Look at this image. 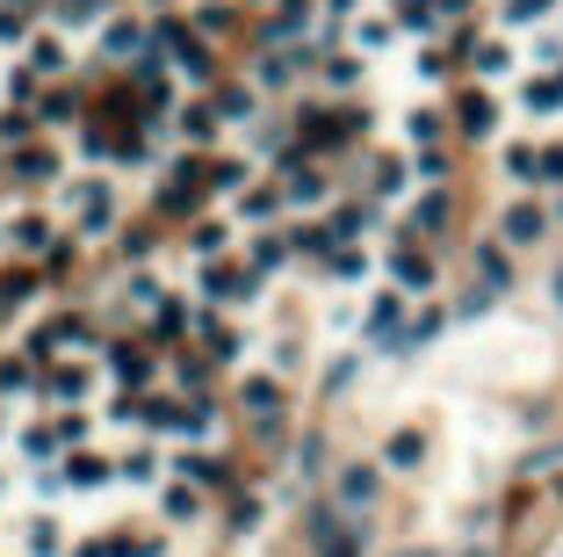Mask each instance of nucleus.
Listing matches in <instances>:
<instances>
[{
	"instance_id": "45",
	"label": "nucleus",
	"mask_w": 563,
	"mask_h": 557,
	"mask_svg": "<svg viewBox=\"0 0 563 557\" xmlns=\"http://www.w3.org/2000/svg\"><path fill=\"white\" fill-rule=\"evenodd\" d=\"M506 175L513 181H549L542 175V145H506Z\"/></svg>"
},
{
	"instance_id": "49",
	"label": "nucleus",
	"mask_w": 563,
	"mask_h": 557,
	"mask_svg": "<svg viewBox=\"0 0 563 557\" xmlns=\"http://www.w3.org/2000/svg\"><path fill=\"white\" fill-rule=\"evenodd\" d=\"M477 276L492 282V290H498V282H513V268H506V254H498V246H484V254H477Z\"/></svg>"
},
{
	"instance_id": "17",
	"label": "nucleus",
	"mask_w": 563,
	"mask_h": 557,
	"mask_svg": "<svg viewBox=\"0 0 563 557\" xmlns=\"http://www.w3.org/2000/svg\"><path fill=\"white\" fill-rule=\"evenodd\" d=\"M282 210H290L282 181H246V189L232 196V218H239V232H268V225H282Z\"/></svg>"
},
{
	"instance_id": "1",
	"label": "nucleus",
	"mask_w": 563,
	"mask_h": 557,
	"mask_svg": "<svg viewBox=\"0 0 563 557\" xmlns=\"http://www.w3.org/2000/svg\"><path fill=\"white\" fill-rule=\"evenodd\" d=\"M123 203H131V189H123L109 167H80V175L58 189V218L72 225V239H109V232L123 225Z\"/></svg>"
},
{
	"instance_id": "19",
	"label": "nucleus",
	"mask_w": 563,
	"mask_h": 557,
	"mask_svg": "<svg viewBox=\"0 0 563 557\" xmlns=\"http://www.w3.org/2000/svg\"><path fill=\"white\" fill-rule=\"evenodd\" d=\"M239 261H246V268H254V276H260V282H268V276H282V268H290V261H296V239H290V225H268V232H246V239H239Z\"/></svg>"
},
{
	"instance_id": "18",
	"label": "nucleus",
	"mask_w": 563,
	"mask_h": 557,
	"mask_svg": "<svg viewBox=\"0 0 563 557\" xmlns=\"http://www.w3.org/2000/svg\"><path fill=\"white\" fill-rule=\"evenodd\" d=\"M232 399H239L246 420H282V405H290V383H282V369H246Z\"/></svg>"
},
{
	"instance_id": "38",
	"label": "nucleus",
	"mask_w": 563,
	"mask_h": 557,
	"mask_svg": "<svg viewBox=\"0 0 563 557\" xmlns=\"http://www.w3.org/2000/svg\"><path fill=\"white\" fill-rule=\"evenodd\" d=\"M498 232H506L513 246H534L549 232V210L542 203H506V218H498Z\"/></svg>"
},
{
	"instance_id": "30",
	"label": "nucleus",
	"mask_w": 563,
	"mask_h": 557,
	"mask_svg": "<svg viewBox=\"0 0 563 557\" xmlns=\"http://www.w3.org/2000/svg\"><path fill=\"white\" fill-rule=\"evenodd\" d=\"M325 218V232H333V246H361L375 232V203H333V210H318Z\"/></svg>"
},
{
	"instance_id": "47",
	"label": "nucleus",
	"mask_w": 563,
	"mask_h": 557,
	"mask_svg": "<svg viewBox=\"0 0 563 557\" xmlns=\"http://www.w3.org/2000/svg\"><path fill=\"white\" fill-rule=\"evenodd\" d=\"M412 225H419V232H441V225H448V196L427 189L419 203H412Z\"/></svg>"
},
{
	"instance_id": "57",
	"label": "nucleus",
	"mask_w": 563,
	"mask_h": 557,
	"mask_svg": "<svg viewBox=\"0 0 563 557\" xmlns=\"http://www.w3.org/2000/svg\"><path fill=\"white\" fill-rule=\"evenodd\" d=\"M8 167H15V153H8V145H0V189H8Z\"/></svg>"
},
{
	"instance_id": "20",
	"label": "nucleus",
	"mask_w": 563,
	"mask_h": 557,
	"mask_svg": "<svg viewBox=\"0 0 563 557\" xmlns=\"http://www.w3.org/2000/svg\"><path fill=\"white\" fill-rule=\"evenodd\" d=\"M282 196H290V210H325V196H333V181H325V167L318 159H304V153H290L282 159Z\"/></svg>"
},
{
	"instance_id": "56",
	"label": "nucleus",
	"mask_w": 563,
	"mask_h": 557,
	"mask_svg": "<svg viewBox=\"0 0 563 557\" xmlns=\"http://www.w3.org/2000/svg\"><path fill=\"white\" fill-rule=\"evenodd\" d=\"M549 297H556V312H563V268H556V276H549Z\"/></svg>"
},
{
	"instance_id": "41",
	"label": "nucleus",
	"mask_w": 563,
	"mask_h": 557,
	"mask_svg": "<svg viewBox=\"0 0 563 557\" xmlns=\"http://www.w3.org/2000/svg\"><path fill=\"white\" fill-rule=\"evenodd\" d=\"M325 276H333V282H369L375 254H369V246H333V254H325Z\"/></svg>"
},
{
	"instance_id": "23",
	"label": "nucleus",
	"mask_w": 563,
	"mask_h": 557,
	"mask_svg": "<svg viewBox=\"0 0 563 557\" xmlns=\"http://www.w3.org/2000/svg\"><path fill=\"white\" fill-rule=\"evenodd\" d=\"M375 492H383V470L375 464H347L340 478H333V506H340V514H369Z\"/></svg>"
},
{
	"instance_id": "59",
	"label": "nucleus",
	"mask_w": 563,
	"mask_h": 557,
	"mask_svg": "<svg viewBox=\"0 0 563 557\" xmlns=\"http://www.w3.org/2000/svg\"><path fill=\"white\" fill-rule=\"evenodd\" d=\"M188 8H210V0H188Z\"/></svg>"
},
{
	"instance_id": "40",
	"label": "nucleus",
	"mask_w": 563,
	"mask_h": 557,
	"mask_svg": "<svg viewBox=\"0 0 563 557\" xmlns=\"http://www.w3.org/2000/svg\"><path fill=\"white\" fill-rule=\"evenodd\" d=\"M405 189H412V159H375L369 167V196L375 203H397Z\"/></svg>"
},
{
	"instance_id": "10",
	"label": "nucleus",
	"mask_w": 563,
	"mask_h": 557,
	"mask_svg": "<svg viewBox=\"0 0 563 557\" xmlns=\"http://www.w3.org/2000/svg\"><path fill=\"white\" fill-rule=\"evenodd\" d=\"M72 181V159L58 153L52 138H30V145H15V167H8V189H22V196H58Z\"/></svg>"
},
{
	"instance_id": "31",
	"label": "nucleus",
	"mask_w": 563,
	"mask_h": 557,
	"mask_svg": "<svg viewBox=\"0 0 563 557\" xmlns=\"http://www.w3.org/2000/svg\"><path fill=\"white\" fill-rule=\"evenodd\" d=\"M72 557H167V536H87Z\"/></svg>"
},
{
	"instance_id": "42",
	"label": "nucleus",
	"mask_w": 563,
	"mask_h": 557,
	"mask_svg": "<svg viewBox=\"0 0 563 557\" xmlns=\"http://www.w3.org/2000/svg\"><path fill=\"white\" fill-rule=\"evenodd\" d=\"M470 66H477V80H506V73L520 66V52L498 44V36H484V44H470Z\"/></svg>"
},
{
	"instance_id": "21",
	"label": "nucleus",
	"mask_w": 563,
	"mask_h": 557,
	"mask_svg": "<svg viewBox=\"0 0 563 557\" xmlns=\"http://www.w3.org/2000/svg\"><path fill=\"white\" fill-rule=\"evenodd\" d=\"M311 30H318V0H274L260 44H311Z\"/></svg>"
},
{
	"instance_id": "15",
	"label": "nucleus",
	"mask_w": 563,
	"mask_h": 557,
	"mask_svg": "<svg viewBox=\"0 0 563 557\" xmlns=\"http://www.w3.org/2000/svg\"><path fill=\"white\" fill-rule=\"evenodd\" d=\"M188 341H195V348H203L217 369L246 363V333L232 326V312H210V304H203V312H195V333H188Z\"/></svg>"
},
{
	"instance_id": "11",
	"label": "nucleus",
	"mask_w": 563,
	"mask_h": 557,
	"mask_svg": "<svg viewBox=\"0 0 563 557\" xmlns=\"http://www.w3.org/2000/svg\"><path fill=\"white\" fill-rule=\"evenodd\" d=\"M94 363H102V377L116 383V391H153V383H159V363H153L145 341H102Z\"/></svg>"
},
{
	"instance_id": "61",
	"label": "nucleus",
	"mask_w": 563,
	"mask_h": 557,
	"mask_svg": "<svg viewBox=\"0 0 563 557\" xmlns=\"http://www.w3.org/2000/svg\"><path fill=\"white\" fill-rule=\"evenodd\" d=\"M470 557H477V550H470Z\"/></svg>"
},
{
	"instance_id": "5",
	"label": "nucleus",
	"mask_w": 563,
	"mask_h": 557,
	"mask_svg": "<svg viewBox=\"0 0 563 557\" xmlns=\"http://www.w3.org/2000/svg\"><path fill=\"white\" fill-rule=\"evenodd\" d=\"M22 348H30L36 363H72V355H102V333H94V319H87V312L58 304L52 319L22 326Z\"/></svg>"
},
{
	"instance_id": "24",
	"label": "nucleus",
	"mask_w": 563,
	"mask_h": 557,
	"mask_svg": "<svg viewBox=\"0 0 563 557\" xmlns=\"http://www.w3.org/2000/svg\"><path fill=\"white\" fill-rule=\"evenodd\" d=\"M30 391H44V363L15 341V348H0V399L15 405V399H30Z\"/></svg>"
},
{
	"instance_id": "16",
	"label": "nucleus",
	"mask_w": 563,
	"mask_h": 557,
	"mask_svg": "<svg viewBox=\"0 0 563 557\" xmlns=\"http://www.w3.org/2000/svg\"><path fill=\"white\" fill-rule=\"evenodd\" d=\"M15 58L36 73V80H72V36L58 30V22L52 30H30V44H22Z\"/></svg>"
},
{
	"instance_id": "13",
	"label": "nucleus",
	"mask_w": 563,
	"mask_h": 557,
	"mask_svg": "<svg viewBox=\"0 0 563 557\" xmlns=\"http://www.w3.org/2000/svg\"><path fill=\"white\" fill-rule=\"evenodd\" d=\"M239 218H195L188 225V239H181V254H188V268H203V261H232L239 254Z\"/></svg>"
},
{
	"instance_id": "51",
	"label": "nucleus",
	"mask_w": 563,
	"mask_h": 557,
	"mask_svg": "<svg viewBox=\"0 0 563 557\" xmlns=\"http://www.w3.org/2000/svg\"><path fill=\"white\" fill-rule=\"evenodd\" d=\"M419 449H427V442L405 427V435H391V449H383V456H391V464H419Z\"/></svg>"
},
{
	"instance_id": "53",
	"label": "nucleus",
	"mask_w": 563,
	"mask_h": 557,
	"mask_svg": "<svg viewBox=\"0 0 563 557\" xmlns=\"http://www.w3.org/2000/svg\"><path fill=\"white\" fill-rule=\"evenodd\" d=\"M254 522H260V500H239V506H232V536H246Z\"/></svg>"
},
{
	"instance_id": "48",
	"label": "nucleus",
	"mask_w": 563,
	"mask_h": 557,
	"mask_svg": "<svg viewBox=\"0 0 563 557\" xmlns=\"http://www.w3.org/2000/svg\"><path fill=\"white\" fill-rule=\"evenodd\" d=\"M405 138H412V153H427V145L441 138V116H433V109H412V116H405Z\"/></svg>"
},
{
	"instance_id": "28",
	"label": "nucleus",
	"mask_w": 563,
	"mask_h": 557,
	"mask_svg": "<svg viewBox=\"0 0 563 557\" xmlns=\"http://www.w3.org/2000/svg\"><path fill=\"white\" fill-rule=\"evenodd\" d=\"M159 297H167V282H159L153 268H123V282H116V297H109V304H116L123 319H145Z\"/></svg>"
},
{
	"instance_id": "7",
	"label": "nucleus",
	"mask_w": 563,
	"mask_h": 557,
	"mask_svg": "<svg viewBox=\"0 0 563 557\" xmlns=\"http://www.w3.org/2000/svg\"><path fill=\"white\" fill-rule=\"evenodd\" d=\"M188 282H195V297H203L210 312H254V297H260V276L232 254V261H203V268H188Z\"/></svg>"
},
{
	"instance_id": "12",
	"label": "nucleus",
	"mask_w": 563,
	"mask_h": 557,
	"mask_svg": "<svg viewBox=\"0 0 563 557\" xmlns=\"http://www.w3.org/2000/svg\"><path fill=\"white\" fill-rule=\"evenodd\" d=\"M102 383H109L102 363H87V355H72V363H44V399H52V405H87Z\"/></svg>"
},
{
	"instance_id": "52",
	"label": "nucleus",
	"mask_w": 563,
	"mask_h": 557,
	"mask_svg": "<svg viewBox=\"0 0 563 557\" xmlns=\"http://www.w3.org/2000/svg\"><path fill=\"white\" fill-rule=\"evenodd\" d=\"M412 175H419V181H441V175H448V159L427 145V153H412Z\"/></svg>"
},
{
	"instance_id": "33",
	"label": "nucleus",
	"mask_w": 563,
	"mask_h": 557,
	"mask_svg": "<svg viewBox=\"0 0 563 557\" xmlns=\"http://www.w3.org/2000/svg\"><path fill=\"white\" fill-rule=\"evenodd\" d=\"M397 30H405L397 15H354V22H347V44H354V52L369 58V52H391Z\"/></svg>"
},
{
	"instance_id": "46",
	"label": "nucleus",
	"mask_w": 563,
	"mask_h": 557,
	"mask_svg": "<svg viewBox=\"0 0 563 557\" xmlns=\"http://www.w3.org/2000/svg\"><path fill=\"white\" fill-rule=\"evenodd\" d=\"M520 102H528V116H556V109H563V80H528Z\"/></svg>"
},
{
	"instance_id": "36",
	"label": "nucleus",
	"mask_w": 563,
	"mask_h": 557,
	"mask_svg": "<svg viewBox=\"0 0 563 557\" xmlns=\"http://www.w3.org/2000/svg\"><path fill=\"white\" fill-rule=\"evenodd\" d=\"M455 123H462V138H492V131H498V102L484 88H470L455 102Z\"/></svg>"
},
{
	"instance_id": "9",
	"label": "nucleus",
	"mask_w": 563,
	"mask_h": 557,
	"mask_svg": "<svg viewBox=\"0 0 563 557\" xmlns=\"http://www.w3.org/2000/svg\"><path fill=\"white\" fill-rule=\"evenodd\" d=\"M94 52L109 58V66H153L159 58V30H153V15H109L102 30H94Z\"/></svg>"
},
{
	"instance_id": "34",
	"label": "nucleus",
	"mask_w": 563,
	"mask_h": 557,
	"mask_svg": "<svg viewBox=\"0 0 563 557\" xmlns=\"http://www.w3.org/2000/svg\"><path fill=\"white\" fill-rule=\"evenodd\" d=\"M30 116H36V131L52 138V131H66V123L80 116V102H72V88H66V80H52V88L36 94V109H30Z\"/></svg>"
},
{
	"instance_id": "39",
	"label": "nucleus",
	"mask_w": 563,
	"mask_h": 557,
	"mask_svg": "<svg viewBox=\"0 0 563 557\" xmlns=\"http://www.w3.org/2000/svg\"><path fill=\"white\" fill-rule=\"evenodd\" d=\"M109 15H116V8H109V0H58V30H66V36H80V30H102V22Z\"/></svg>"
},
{
	"instance_id": "2",
	"label": "nucleus",
	"mask_w": 563,
	"mask_h": 557,
	"mask_svg": "<svg viewBox=\"0 0 563 557\" xmlns=\"http://www.w3.org/2000/svg\"><path fill=\"white\" fill-rule=\"evenodd\" d=\"M87 435H94V413H87V405H44V413H30L15 427V456L44 470V464H58V456L87 449Z\"/></svg>"
},
{
	"instance_id": "32",
	"label": "nucleus",
	"mask_w": 563,
	"mask_h": 557,
	"mask_svg": "<svg viewBox=\"0 0 563 557\" xmlns=\"http://www.w3.org/2000/svg\"><path fill=\"white\" fill-rule=\"evenodd\" d=\"M203 500H210V492H203V486H188V478H167V486H159V514H167L173 528L203 522Z\"/></svg>"
},
{
	"instance_id": "54",
	"label": "nucleus",
	"mask_w": 563,
	"mask_h": 557,
	"mask_svg": "<svg viewBox=\"0 0 563 557\" xmlns=\"http://www.w3.org/2000/svg\"><path fill=\"white\" fill-rule=\"evenodd\" d=\"M15 427H22V420L8 413V399H0V449H8V442H15Z\"/></svg>"
},
{
	"instance_id": "60",
	"label": "nucleus",
	"mask_w": 563,
	"mask_h": 557,
	"mask_svg": "<svg viewBox=\"0 0 563 557\" xmlns=\"http://www.w3.org/2000/svg\"><path fill=\"white\" fill-rule=\"evenodd\" d=\"M556 218H563V203H556Z\"/></svg>"
},
{
	"instance_id": "26",
	"label": "nucleus",
	"mask_w": 563,
	"mask_h": 557,
	"mask_svg": "<svg viewBox=\"0 0 563 557\" xmlns=\"http://www.w3.org/2000/svg\"><path fill=\"white\" fill-rule=\"evenodd\" d=\"M210 109L224 116V131H246V123H260V88L254 80H224V88H210Z\"/></svg>"
},
{
	"instance_id": "43",
	"label": "nucleus",
	"mask_w": 563,
	"mask_h": 557,
	"mask_svg": "<svg viewBox=\"0 0 563 557\" xmlns=\"http://www.w3.org/2000/svg\"><path fill=\"white\" fill-rule=\"evenodd\" d=\"M30 297H36V276H30V268L0 276V319H22V312H30Z\"/></svg>"
},
{
	"instance_id": "22",
	"label": "nucleus",
	"mask_w": 563,
	"mask_h": 557,
	"mask_svg": "<svg viewBox=\"0 0 563 557\" xmlns=\"http://www.w3.org/2000/svg\"><path fill=\"white\" fill-rule=\"evenodd\" d=\"M405 326H412V319H405V290H397V282H391V290H375L369 312H361V341H383V348H397V341H405Z\"/></svg>"
},
{
	"instance_id": "3",
	"label": "nucleus",
	"mask_w": 563,
	"mask_h": 557,
	"mask_svg": "<svg viewBox=\"0 0 563 557\" xmlns=\"http://www.w3.org/2000/svg\"><path fill=\"white\" fill-rule=\"evenodd\" d=\"M116 486V456H102V449H72V456H58V464H44L30 478V492L36 500H94V492H109Z\"/></svg>"
},
{
	"instance_id": "6",
	"label": "nucleus",
	"mask_w": 563,
	"mask_h": 557,
	"mask_svg": "<svg viewBox=\"0 0 563 557\" xmlns=\"http://www.w3.org/2000/svg\"><path fill=\"white\" fill-rule=\"evenodd\" d=\"M66 239H72V225L52 218V210H15V218H0V261L36 268V261H52Z\"/></svg>"
},
{
	"instance_id": "58",
	"label": "nucleus",
	"mask_w": 563,
	"mask_h": 557,
	"mask_svg": "<svg viewBox=\"0 0 563 557\" xmlns=\"http://www.w3.org/2000/svg\"><path fill=\"white\" fill-rule=\"evenodd\" d=\"M405 557H433V550H405Z\"/></svg>"
},
{
	"instance_id": "55",
	"label": "nucleus",
	"mask_w": 563,
	"mask_h": 557,
	"mask_svg": "<svg viewBox=\"0 0 563 557\" xmlns=\"http://www.w3.org/2000/svg\"><path fill=\"white\" fill-rule=\"evenodd\" d=\"M433 8H441V22H455V15H470L477 0H433Z\"/></svg>"
},
{
	"instance_id": "29",
	"label": "nucleus",
	"mask_w": 563,
	"mask_h": 557,
	"mask_svg": "<svg viewBox=\"0 0 563 557\" xmlns=\"http://www.w3.org/2000/svg\"><path fill=\"white\" fill-rule=\"evenodd\" d=\"M116 486L123 492H159V449L153 442H131V449L116 456Z\"/></svg>"
},
{
	"instance_id": "50",
	"label": "nucleus",
	"mask_w": 563,
	"mask_h": 557,
	"mask_svg": "<svg viewBox=\"0 0 563 557\" xmlns=\"http://www.w3.org/2000/svg\"><path fill=\"white\" fill-rule=\"evenodd\" d=\"M549 8H556V0H506V22L520 30V22H542Z\"/></svg>"
},
{
	"instance_id": "44",
	"label": "nucleus",
	"mask_w": 563,
	"mask_h": 557,
	"mask_svg": "<svg viewBox=\"0 0 563 557\" xmlns=\"http://www.w3.org/2000/svg\"><path fill=\"white\" fill-rule=\"evenodd\" d=\"M318 80H325L333 94H347V88L361 80V52H340V58H325V66H318Z\"/></svg>"
},
{
	"instance_id": "37",
	"label": "nucleus",
	"mask_w": 563,
	"mask_h": 557,
	"mask_svg": "<svg viewBox=\"0 0 563 557\" xmlns=\"http://www.w3.org/2000/svg\"><path fill=\"white\" fill-rule=\"evenodd\" d=\"M173 478H188V486H224V456L210 449V442H195V449H181V464H173Z\"/></svg>"
},
{
	"instance_id": "8",
	"label": "nucleus",
	"mask_w": 563,
	"mask_h": 557,
	"mask_svg": "<svg viewBox=\"0 0 563 557\" xmlns=\"http://www.w3.org/2000/svg\"><path fill=\"white\" fill-rule=\"evenodd\" d=\"M66 536H72V528H66V514H58L52 500L8 514V550H15V557H72Z\"/></svg>"
},
{
	"instance_id": "27",
	"label": "nucleus",
	"mask_w": 563,
	"mask_h": 557,
	"mask_svg": "<svg viewBox=\"0 0 563 557\" xmlns=\"http://www.w3.org/2000/svg\"><path fill=\"white\" fill-rule=\"evenodd\" d=\"M311 550L318 557H361V528L340 522L333 506H318V514H311Z\"/></svg>"
},
{
	"instance_id": "4",
	"label": "nucleus",
	"mask_w": 563,
	"mask_h": 557,
	"mask_svg": "<svg viewBox=\"0 0 563 557\" xmlns=\"http://www.w3.org/2000/svg\"><path fill=\"white\" fill-rule=\"evenodd\" d=\"M153 30H159V58L181 73V88H188V94H210V88H217V44H210L195 22L153 15Z\"/></svg>"
},
{
	"instance_id": "25",
	"label": "nucleus",
	"mask_w": 563,
	"mask_h": 557,
	"mask_svg": "<svg viewBox=\"0 0 563 557\" xmlns=\"http://www.w3.org/2000/svg\"><path fill=\"white\" fill-rule=\"evenodd\" d=\"M383 268H391V282H397V290H433V254H427V246H412V239H397L391 246V254H383Z\"/></svg>"
},
{
	"instance_id": "14",
	"label": "nucleus",
	"mask_w": 563,
	"mask_h": 557,
	"mask_svg": "<svg viewBox=\"0 0 563 557\" xmlns=\"http://www.w3.org/2000/svg\"><path fill=\"white\" fill-rule=\"evenodd\" d=\"M195 312H203V297H159L153 312L137 319V326H145V341H159V348H181L188 333H195Z\"/></svg>"
},
{
	"instance_id": "35",
	"label": "nucleus",
	"mask_w": 563,
	"mask_h": 557,
	"mask_svg": "<svg viewBox=\"0 0 563 557\" xmlns=\"http://www.w3.org/2000/svg\"><path fill=\"white\" fill-rule=\"evenodd\" d=\"M246 181H254V167H246V153H217V159H210V167H203V189H210V196H224V203H232V196H239Z\"/></svg>"
}]
</instances>
